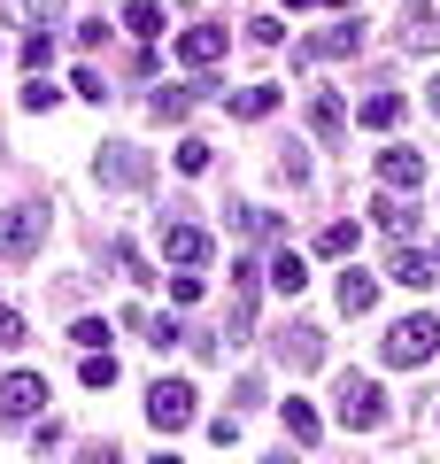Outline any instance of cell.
Here are the masks:
<instances>
[{"label": "cell", "instance_id": "obj_1", "mask_svg": "<svg viewBox=\"0 0 440 464\" xmlns=\"http://www.w3.org/2000/svg\"><path fill=\"white\" fill-rule=\"evenodd\" d=\"M433 356H440V317L433 310L387 325V341H378V364H394V372H417V364H433Z\"/></svg>", "mask_w": 440, "mask_h": 464}, {"label": "cell", "instance_id": "obj_2", "mask_svg": "<svg viewBox=\"0 0 440 464\" xmlns=\"http://www.w3.org/2000/svg\"><path fill=\"white\" fill-rule=\"evenodd\" d=\"M332 411H340L348 433H378L387 426V395H378V380H363V372H348V380L332 387Z\"/></svg>", "mask_w": 440, "mask_h": 464}, {"label": "cell", "instance_id": "obj_3", "mask_svg": "<svg viewBox=\"0 0 440 464\" xmlns=\"http://www.w3.org/2000/svg\"><path fill=\"white\" fill-rule=\"evenodd\" d=\"M147 418H155L163 433H186V426L201 418V402H194V380H155V387H147Z\"/></svg>", "mask_w": 440, "mask_h": 464}, {"label": "cell", "instance_id": "obj_4", "mask_svg": "<svg viewBox=\"0 0 440 464\" xmlns=\"http://www.w3.org/2000/svg\"><path fill=\"white\" fill-rule=\"evenodd\" d=\"M39 240H47V209H0V256H8V264H32L39 256Z\"/></svg>", "mask_w": 440, "mask_h": 464}, {"label": "cell", "instance_id": "obj_5", "mask_svg": "<svg viewBox=\"0 0 440 464\" xmlns=\"http://www.w3.org/2000/svg\"><path fill=\"white\" fill-rule=\"evenodd\" d=\"M363 47V24L356 16H340V24H325V32H310L301 47H293V70H310V63H340V54H356Z\"/></svg>", "mask_w": 440, "mask_h": 464}, {"label": "cell", "instance_id": "obj_6", "mask_svg": "<svg viewBox=\"0 0 440 464\" xmlns=\"http://www.w3.org/2000/svg\"><path fill=\"white\" fill-rule=\"evenodd\" d=\"M163 264L201 271V264H209V232H201V225H170V217H163Z\"/></svg>", "mask_w": 440, "mask_h": 464}, {"label": "cell", "instance_id": "obj_7", "mask_svg": "<svg viewBox=\"0 0 440 464\" xmlns=\"http://www.w3.org/2000/svg\"><path fill=\"white\" fill-rule=\"evenodd\" d=\"M278 364L317 372V364H325V333H317V325H286V333H278Z\"/></svg>", "mask_w": 440, "mask_h": 464}, {"label": "cell", "instance_id": "obj_8", "mask_svg": "<svg viewBox=\"0 0 440 464\" xmlns=\"http://www.w3.org/2000/svg\"><path fill=\"white\" fill-rule=\"evenodd\" d=\"M39 402H47V380L39 372H8L0 380V418H32Z\"/></svg>", "mask_w": 440, "mask_h": 464}, {"label": "cell", "instance_id": "obj_9", "mask_svg": "<svg viewBox=\"0 0 440 464\" xmlns=\"http://www.w3.org/2000/svg\"><path fill=\"white\" fill-rule=\"evenodd\" d=\"M225 24H194V32H178V63H194V70H209L216 54H225Z\"/></svg>", "mask_w": 440, "mask_h": 464}, {"label": "cell", "instance_id": "obj_10", "mask_svg": "<svg viewBox=\"0 0 440 464\" xmlns=\"http://www.w3.org/2000/svg\"><path fill=\"white\" fill-rule=\"evenodd\" d=\"M378 179H387L394 194H409V186H425V155L417 148H378Z\"/></svg>", "mask_w": 440, "mask_h": 464}, {"label": "cell", "instance_id": "obj_11", "mask_svg": "<svg viewBox=\"0 0 440 464\" xmlns=\"http://www.w3.org/2000/svg\"><path fill=\"white\" fill-rule=\"evenodd\" d=\"M255 333V264H232V341Z\"/></svg>", "mask_w": 440, "mask_h": 464}, {"label": "cell", "instance_id": "obj_12", "mask_svg": "<svg viewBox=\"0 0 440 464\" xmlns=\"http://www.w3.org/2000/svg\"><path fill=\"white\" fill-rule=\"evenodd\" d=\"M100 186H147V155L139 148H109L100 155Z\"/></svg>", "mask_w": 440, "mask_h": 464}, {"label": "cell", "instance_id": "obj_13", "mask_svg": "<svg viewBox=\"0 0 440 464\" xmlns=\"http://www.w3.org/2000/svg\"><path fill=\"white\" fill-rule=\"evenodd\" d=\"M402 109H409L402 93H371V101L356 109V124H363V132H394V124H402Z\"/></svg>", "mask_w": 440, "mask_h": 464}, {"label": "cell", "instance_id": "obj_14", "mask_svg": "<svg viewBox=\"0 0 440 464\" xmlns=\"http://www.w3.org/2000/svg\"><path fill=\"white\" fill-rule=\"evenodd\" d=\"M387 279H402V286H433L440 271H433V256H425V248H394V264H387Z\"/></svg>", "mask_w": 440, "mask_h": 464}, {"label": "cell", "instance_id": "obj_15", "mask_svg": "<svg viewBox=\"0 0 440 464\" xmlns=\"http://www.w3.org/2000/svg\"><path fill=\"white\" fill-rule=\"evenodd\" d=\"M271 286H278V295H286V302H301V286H310V264H301V256H271Z\"/></svg>", "mask_w": 440, "mask_h": 464}, {"label": "cell", "instance_id": "obj_16", "mask_svg": "<svg viewBox=\"0 0 440 464\" xmlns=\"http://www.w3.org/2000/svg\"><path fill=\"white\" fill-rule=\"evenodd\" d=\"M310 124H317V140H340L348 132V101L340 93H317L310 101Z\"/></svg>", "mask_w": 440, "mask_h": 464}, {"label": "cell", "instance_id": "obj_17", "mask_svg": "<svg viewBox=\"0 0 440 464\" xmlns=\"http://www.w3.org/2000/svg\"><path fill=\"white\" fill-rule=\"evenodd\" d=\"M371 302H378V279H371V271H340V310L363 317Z\"/></svg>", "mask_w": 440, "mask_h": 464}, {"label": "cell", "instance_id": "obj_18", "mask_svg": "<svg viewBox=\"0 0 440 464\" xmlns=\"http://www.w3.org/2000/svg\"><path fill=\"white\" fill-rule=\"evenodd\" d=\"M271 109H278V85H240L232 93V116H247V124H263Z\"/></svg>", "mask_w": 440, "mask_h": 464}, {"label": "cell", "instance_id": "obj_19", "mask_svg": "<svg viewBox=\"0 0 440 464\" xmlns=\"http://www.w3.org/2000/svg\"><path fill=\"white\" fill-rule=\"evenodd\" d=\"M278 418H286V433H293V441H301V449H310L317 433H325V418H317V411H310V402H301V395H293V402H286V411H278Z\"/></svg>", "mask_w": 440, "mask_h": 464}, {"label": "cell", "instance_id": "obj_20", "mask_svg": "<svg viewBox=\"0 0 440 464\" xmlns=\"http://www.w3.org/2000/svg\"><path fill=\"white\" fill-rule=\"evenodd\" d=\"M124 32L131 39H155V32H163V8H155V0H131V8H124Z\"/></svg>", "mask_w": 440, "mask_h": 464}, {"label": "cell", "instance_id": "obj_21", "mask_svg": "<svg viewBox=\"0 0 440 464\" xmlns=\"http://www.w3.org/2000/svg\"><path fill=\"white\" fill-rule=\"evenodd\" d=\"M317 248H325V256H356V225H348V217H332V225L317 232Z\"/></svg>", "mask_w": 440, "mask_h": 464}, {"label": "cell", "instance_id": "obj_22", "mask_svg": "<svg viewBox=\"0 0 440 464\" xmlns=\"http://www.w3.org/2000/svg\"><path fill=\"white\" fill-rule=\"evenodd\" d=\"M186 109H194V93H186V85H163V93H155V116H163V124H170V116H186Z\"/></svg>", "mask_w": 440, "mask_h": 464}, {"label": "cell", "instance_id": "obj_23", "mask_svg": "<svg viewBox=\"0 0 440 464\" xmlns=\"http://www.w3.org/2000/svg\"><path fill=\"white\" fill-rule=\"evenodd\" d=\"M371 209H378V225H387L394 240H409V209H402V201H371Z\"/></svg>", "mask_w": 440, "mask_h": 464}, {"label": "cell", "instance_id": "obj_24", "mask_svg": "<svg viewBox=\"0 0 440 464\" xmlns=\"http://www.w3.org/2000/svg\"><path fill=\"white\" fill-rule=\"evenodd\" d=\"M78 380H85V387H116V356H85Z\"/></svg>", "mask_w": 440, "mask_h": 464}, {"label": "cell", "instance_id": "obj_25", "mask_svg": "<svg viewBox=\"0 0 440 464\" xmlns=\"http://www.w3.org/2000/svg\"><path fill=\"white\" fill-rule=\"evenodd\" d=\"M54 101H62V93H54V85H47V78H39V85H24V109H32V116H47V109H54Z\"/></svg>", "mask_w": 440, "mask_h": 464}, {"label": "cell", "instance_id": "obj_26", "mask_svg": "<svg viewBox=\"0 0 440 464\" xmlns=\"http://www.w3.org/2000/svg\"><path fill=\"white\" fill-rule=\"evenodd\" d=\"M247 39H255V47H278V39H286V24H278V16H255V24H247Z\"/></svg>", "mask_w": 440, "mask_h": 464}, {"label": "cell", "instance_id": "obj_27", "mask_svg": "<svg viewBox=\"0 0 440 464\" xmlns=\"http://www.w3.org/2000/svg\"><path fill=\"white\" fill-rule=\"evenodd\" d=\"M24 63L47 70V63H54V39H47V32H32V39H24Z\"/></svg>", "mask_w": 440, "mask_h": 464}, {"label": "cell", "instance_id": "obj_28", "mask_svg": "<svg viewBox=\"0 0 440 464\" xmlns=\"http://www.w3.org/2000/svg\"><path fill=\"white\" fill-rule=\"evenodd\" d=\"M178 170H209V140H178Z\"/></svg>", "mask_w": 440, "mask_h": 464}, {"label": "cell", "instance_id": "obj_29", "mask_svg": "<svg viewBox=\"0 0 440 464\" xmlns=\"http://www.w3.org/2000/svg\"><path fill=\"white\" fill-rule=\"evenodd\" d=\"M70 341H78V348H93V356H100V348H109V325H100V317H85V325L70 333Z\"/></svg>", "mask_w": 440, "mask_h": 464}, {"label": "cell", "instance_id": "obj_30", "mask_svg": "<svg viewBox=\"0 0 440 464\" xmlns=\"http://www.w3.org/2000/svg\"><path fill=\"white\" fill-rule=\"evenodd\" d=\"M16 341H24V317L8 310V302H0V348H16Z\"/></svg>", "mask_w": 440, "mask_h": 464}, {"label": "cell", "instance_id": "obj_31", "mask_svg": "<svg viewBox=\"0 0 440 464\" xmlns=\"http://www.w3.org/2000/svg\"><path fill=\"white\" fill-rule=\"evenodd\" d=\"M78 464H124V457H116V449H109V441H93V449H85V457H78Z\"/></svg>", "mask_w": 440, "mask_h": 464}, {"label": "cell", "instance_id": "obj_32", "mask_svg": "<svg viewBox=\"0 0 440 464\" xmlns=\"http://www.w3.org/2000/svg\"><path fill=\"white\" fill-rule=\"evenodd\" d=\"M263 464H301V457H263Z\"/></svg>", "mask_w": 440, "mask_h": 464}, {"label": "cell", "instance_id": "obj_33", "mask_svg": "<svg viewBox=\"0 0 440 464\" xmlns=\"http://www.w3.org/2000/svg\"><path fill=\"white\" fill-rule=\"evenodd\" d=\"M332 8H348V16H356V0H332Z\"/></svg>", "mask_w": 440, "mask_h": 464}, {"label": "cell", "instance_id": "obj_34", "mask_svg": "<svg viewBox=\"0 0 440 464\" xmlns=\"http://www.w3.org/2000/svg\"><path fill=\"white\" fill-rule=\"evenodd\" d=\"M433 109H440V78H433Z\"/></svg>", "mask_w": 440, "mask_h": 464}, {"label": "cell", "instance_id": "obj_35", "mask_svg": "<svg viewBox=\"0 0 440 464\" xmlns=\"http://www.w3.org/2000/svg\"><path fill=\"white\" fill-rule=\"evenodd\" d=\"M286 8H310V0H286Z\"/></svg>", "mask_w": 440, "mask_h": 464}, {"label": "cell", "instance_id": "obj_36", "mask_svg": "<svg viewBox=\"0 0 440 464\" xmlns=\"http://www.w3.org/2000/svg\"><path fill=\"white\" fill-rule=\"evenodd\" d=\"M155 464H178V457H155Z\"/></svg>", "mask_w": 440, "mask_h": 464}]
</instances>
